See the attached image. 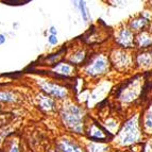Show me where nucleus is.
<instances>
[{
  "mask_svg": "<svg viewBox=\"0 0 152 152\" xmlns=\"http://www.w3.org/2000/svg\"><path fill=\"white\" fill-rule=\"evenodd\" d=\"M135 47L140 49V51L152 49V32L150 29L137 33L135 38Z\"/></svg>",
  "mask_w": 152,
  "mask_h": 152,
  "instance_id": "6e6552de",
  "label": "nucleus"
},
{
  "mask_svg": "<svg viewBox=\"0 0 152 152\" xmlns=\"http://www.w3.org/2000/svg\"><path fill=\"white\" fill-rule=\"evenodd\" d=\"M135 38L136 34L127 25L117 29L114 35V42L118 48L130 50L135 48Z\"/></svg>",
  "mask_w": 152,
  "mask_h": 152,
  "instance_id": "39448f33",
  "label": "nucleus"
},
{
  "mask_svg": "<svg viewBox=\"0 0 152 152\" xmlns=\"http://www.w3.org/2000/svg\"><path fill=\"white\" fill-rule=\"evenodd\" d=\"M150 31H151V32H152V27H151V30H150Z\"/></svg>",
  "mask_w": 152,
  "mask_h": 152,
  "instance_id": "f3484780",
  "label": "nucleus"
},
{
  "mask_svg": "<svg viewBox=\"0 0 152 152\" xmlns=\"http://www.w3.org/2000/svg\"><path fill=\"white\" fill-rule=\"evenodd\" d=\"M50 32L52 33V35H56V28H53V27H52V28L50 29Z\"/></svg>",
  "mask_w": 152,
  "mask_h": 152,
  "instance_id": "dca6fc26",
  "label": "nucleus"
},
{
  "mask_svg": "<svg viewBox=\"0 0 152 152\" xmlns=\"http://www.w3.org/2000/svg\"><path fill=\"white\" fill-rule=\"evenodd\" d=\"M63 151L64 152H86L82 147H80L78 144L74 142H70V140H64L63 145Z\"/></svg>",
  "mask_w": 152,
  "mask_h": 152,
  "instance_id": "9b49d317",
  "label": "nucleus"
},
{
  "mask_svg": "<svg viewBox=\"0 0 152 152\" xmlns=\"http://www.w3.org/2000/svg\"><path fill=\"white\" fill-rule=\"evenodd\" d=\"M83 111L77 105H70L69 109L64 114V120L66 124L77 133H81L83 131Z\"/></svg>",
  "mask_w": 152,
  "mask_h": 152,
  "instance_id": "423d86ee",
  "label": "nucleus"
},
{
  "mask_svg": "<svg viewBox=\"0 0 152 152\" xmlns=\"http://www.w3.org/2000/svg\"><path fill=\"white\" fill-rule=\"evenodd\" d=\"M4 3H9V4L11 5H14V4H17V3H19V4H23V3H27L29 2V1H3Z\"/></svg>",
  "mask_w": 152,
  "mask_h": 152,
  "instance_id": "4468645a",
  "label": "nucleus"
},
{
  "mask_svg": "<svg viewBox=\"0 0 152 152\" xmlns=\"http://www.w3.org/2000/svg\"><path fill=\"white\" fill-rule=\"evenodd\" d=\"M140 76H135L128 81H126L119 88L117 89L115 97L124 103H130L132 101H135L137 97L142 95V91H144L142 89L144 87L140 86Z\"/></svg>",
  "mask_w": 152,
  "mask_h": 152,
  "instance_id": "7ed1b4c3",
  "label": "nucleus"
},
{
  "mask_svg": "<svg viewBox=\"0 0 152 152\" xmlns=\"http://www.w3.org/2000/svg\"><path fill=\"white\" fill-rule=\"evenodd\" d=\"M142 127L144 132H152V104L142 117Z\"/></svg>",
  "mask_w": 152,
  "mask_h": 152,
  "instance_id": "9d476101",
  "label": "nucleus"
},
{
  "mask_svg": "<svg viewBox=\"0 0 152 152\" xmlns=\"http://www.w3.org/2000/svg\"><path fill=\"white\" fill-rule=\"evenodd\" d=\"M128 27L136 34L145 30H148V28H150L149 18L144 16L142 14L140 16H136V17L132 18L131 20L128 23Z\"/></svg>",
  "mask_w": 152,
  "mask_h": 152,
  "instance_id": "1a4fd4ad",
  "label": "nucleus"
},
{
  "mask_svg": "<svg viewBox=\"0 0 152 152\" xmlns=\"http://www.w3.org/2000/svg\"><path fill=\"white\" fill-rule=\"evenodd\" d=\"M135 66L142 70L152 69V49L138 51L135 54Z\"/></svg>",
  "mask_w": 152,
  "mask_h": 152,
  "instance_id": "0eeeda50",
  "label": "nucleus"
},
{
  "mask_svg": "<svg viewBox=\"0 0 152 152\" xmlns=\"http://www.w3.org/2000/svg\"><path fill=\"white\" fill-rule=\"evenodd\" d=\"M109 146L97 142V144H91V148H89V152H109Z\"/></svg>",
  "mask_w": 152,
  "mask_h": 152,
  "instance_id": "f8f14e48",
  "label": "nucleus"
},
{
  "mask_svg": "<svg viewBox=\"0 0 152 152\" xmlns=\"http://www.w3.org/2000/svg\"><path fill=\"white\" fill-rule=\"evenodd\" d=\"M109 58L111 65L119 72H129L135 66V56L130 50L117 47L111 51Z\"/></svg>",
  "mask_w": 152,
  "mask_h": 152,
  "instance_id": "f03ea898",
  "label": "nucleus"
},
{
  "mask_svg": "<svg viewBox=\"0 0 152 152\" xmlns=\"http://www.w3.org/2000/svg\"><path fill=\"white\" fill-rule=\"evenodd\" d=\"M49 43L52 44V45H56V44L58 43V39H56V35H51V36H49Z\"/></svg>",
  "mask_w": 152,
  "mask_h": 152,
  "instance_id": "2eb2a0df",
  "label": "nucleus"
},
{
  "mask_svg": "<svg viewBox=\"0 0 152 152\" xmlns=\"http://www.w3.org/2000/svg\"><path fill=\"white\" fill-rule=\"evenodd\" d=\"M110 67H111V62L109 56L97 54L89 58V61L85 66V71L91 77H100L107 74L110 70Z\"/></svg>",
  "mask_w": 152,
  "mask_h": 152,
  "instance_id": "20e7f679",
  "label": "nucleus"
},
{
  "mask_svg": "<svg viewBox=\"0 0 152 152\" xmlns=\"http://www.w3.org/2000/svg\"><path fill=\"white\" fill-rule=\"evenodd\" d=\"M142 118L138 114L130 117L127 121L122 124L121 128L117 134V144L119 146H130L140 142L142 138Z\"/></svg>",
  "mask_w": 152,
  "mask_h": 152,
  "instance_id": "f257e3e1",
  "label": "nucleus"
},
{
  "mask_svg": "<svg viewBox=\"0 0 152 152\" xmlns=\"http://www.w3.org/2000/svg\"><path fill=\"white\" fill-rule=\"evenodd\" d=\"M79 8L81 10V14H82V17L85 21H87L88 19V15H87V11H86V7H85V2L84 1H80L79 2Z\"/></svg>",
  "mask_w": 152,
  "mask_h": 152,
  "instance_id": "ddd939ff",
  "label": "nucleus"
}]
</instances>
